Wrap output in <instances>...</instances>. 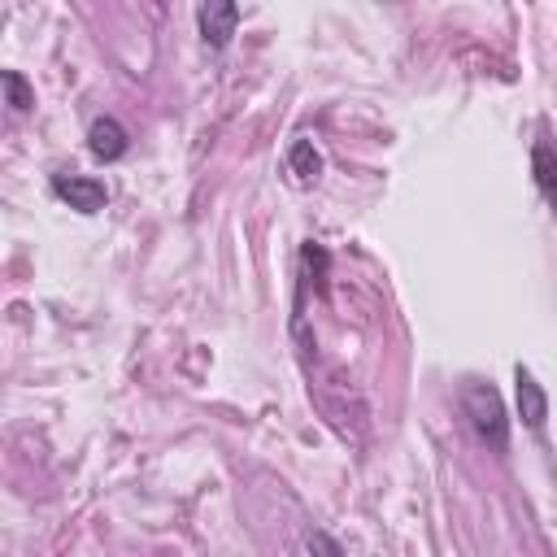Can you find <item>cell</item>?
<instances>
[{
    "label": "cell",
    "mask_w": 557,
    "mask_h": 557,
    "mask_svg": "<svg viewBox=\"0 0 557 557\" xmlns=\"http://www.w3.org/2000/svg\"><path fill=\"white\" fill-rule=\"evenodd\" d=\"M461 413L474 431V440L487 448V453H505L509 448V418H505V400L492 383H466L461 387Z\"/></svg>",
    "instance_id": "obj_1"
},
{
    "label": "cell",
    "mask_w": 557,
    "mask_h": 557,
    "mask_svg": "<svg viewBox=\"0 0 557 557\" xmlns=\"http://www.w3.org/2000/svg\"><path fill=\"white\" fill-rule=\"evenodd\" d=\"M196 26H200V39H205L209 52H226V44L239 26V4H231V0L196 4Z\"/></svg>",
    "instance_id": "obj_2"
},
{
    "label": "cell",
    "mask_w": 557,
    "mask_h": 557,
    "mask_svg": "<svg viewBox=\"0 0 557 557\" xmlns=\"http://www.w3.org/2000/svg\"><path fill=\"white\" fill-rule=\"evenodd\" d=\"M52 196L57 200H65L70 209H78V213H100L104 209V200H109V187L100 183V178H87V174H52Z\"/></svg>",
    "instance_id": "obj_3"
},
{
    "label": "cell",
    "mask_w": 557,
    "mask_h": 557,
    "mask_svg": "<svg viewBox=\"0 0 557 557\" xmlns=\"http://www.w3.org/2000/svg\"><path fill=\"white\" fill-rule=\"evenodd\" d=\"M126 148H131V135H126V126L113 113L91 117V126H87V152L96 161H117V157H126Z\"/></svg>",
    "instance_id": "obj_4"
},
{
    "label": "cell",
    "mask_w": 557,
    "mask_h": 557,
    "mask_svg": "<svg viewBox=\"0 0 557 557\" xmlns=\"http://www.w3.org/2000/svg\"><path fill=\"white\" fill-rule=\"evenodd\" d=\"M513 392H518V418L527 431H544L548 422V396L544 387L535 383V374L527 366H513Z\"/></svg>",
    "instance_id": "obj_5"
},
{
    "label": "cell",
    "mask_w": 557,
    "mask_h": 557,
    "mask_svg": "<svg viewBox=\"0 0 557 557\" xmlns=\"http://www.w3.org/2000/svg\"><path fill=\"white\" fill-rule=\"evenodd\" d=\"M531 174H535V187H540L544 205L557 213V148L548 139H535V148H531Z\"/></svg>",
    "instance_id": "obj_6"
},
{
    "label": "cell",
    "mask_w": 557,
    "mask_h": 557,
    "mask_svg": "<svg viewBox=\"0 0 557 557\" xmlns=\"http://www.w3.org/2000/svg\"><path fill=\"white\" fill-rule=\"evenodd\" d=\"M287 165H292V174H296L300 183H318V174H322V152L313 148V139H296V144L287 148Z\"/></svg>",
    "instance_id": "obj_7"
},
{
    "label": "cell",
    "mask_w": 557,
    "mask_h": 557,
    "mask_svg": "<svg viewBox=\"0 0 557 557\" xmlns=\"http://www.w3.org/2000/svg\"><path fill=\"white\" fill-rule=\"evenodd\" d=\"M0 87H4V104L9 113H30L35 109V91L17 70H0Z\"/></svg>",
    "instance_id": "obj_8"
},
{
    "label": "cell",
    "mask_w": 557,
    "mask_h": 557,
    "mask_svg": "<svg viewBox=\"0 0 557 557\" xmlns=\"http://www.w3.org/2000/svg\"><path fill=\"white\" fill-rule=\"evenodd\" d=\"M305 553H309V557H348L344 544H339L326 527H309V531H305Z\"/></svg>",
    "instance_id": "obj_9"
}]
</instances>
